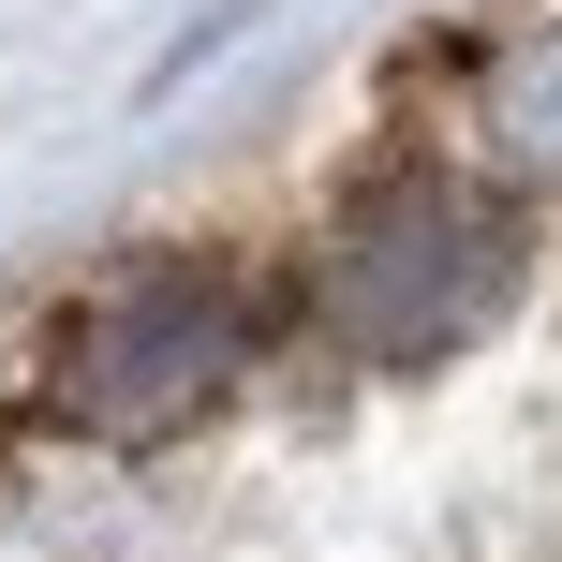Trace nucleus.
Returning <instances> with one entry per match:
<instances>
[{"instance_id": "obj_1", "label": "nucleus", "mask_w": 562, "mask_h": 562, "mask_svg": "<svg viewBox=\"0 0 562 562\" xmlns=\"http://www.w3.org/2000/svg\"><path fill=\"white\" fill-rule=\"evenodd\" d=\"M326 326L356 356L415 370V356H459L488 311L518 296V223L474 193V178H385L356 223L326 237Z\"/></svg>"}, {"instance_id": "obj_2", "label": "nucleus", "mask_w": 562, "mask_h": 562, "mask_svg": "<svg viewBox=\"0 0 562 562\" xmlns=\"http://www.w3.org/2000/svg\"><path fill=\"white\" fill-rule=\"evenodd\" d=\"M237 356H252V296H237L223 267H134L104 281V296L59 326V415L104 429V445H164V429H193L207 400L237 385Z\"/></svg>"}, {"instance_id": "obj_3", "label": "nucleus", "mask_w": 562, "mask_h": 562, "mask_svg": "<svg viewBox=\"0 0 562 562\" xmlns=\"http://www.w3.org/2000/svg\"><path fill=\"white\" fill-rule=\"evenodd\" d=\"M474 119H488V148H504L518 178H562V30H533V45L488 75Z\"/></svg>"}]
</instances>
